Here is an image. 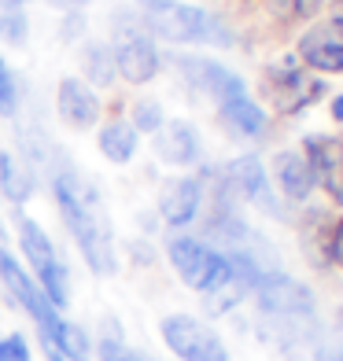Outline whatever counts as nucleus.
Masks as SVG:
<instances>
[{
	"label": "nucleus",
	"instance_id": "obj_1",
	"mask_svg": "<svg viewBox=\"0 0 343 361\" xmlns=\"http://www.w3.org/2000/svg\"><path fill=\"white\" fill-rule=\"evenodd\" d=\"M56 195L63 207L71 233L78 240L81 255L89 258L96 273H114V236H111V218L100 203V192L92 188V180L81 173H63L56 180Z\"/></svg>",
	"mask_w": 343,
	"mask_h": 361
},
{
	"label": "nucleus",
	"instance_id": "obj_2",
	"mask_svg": "<svg viewBox=\"0 0 343 361\" xmlns=\"http://www.w3.org/2000/svg\"><path fill=\"white\" fill-rule=\"evenodd\" d=\"M170 262H174V269L181 273V281H185L188 288H195V291H203V295L215 291L218 284H225L229 269H233L225 255L210 251L207 243L188 240V236H181V240L170 243Z\"/></svg>",
	"mask_w": 343,
	"mask_h": 361
},
{
	"label": "nucleus",
	"instance_id": "obj_3",
	"mask_svg": "<svg viewBox=\"0 0 343 361\" xmlns=\"http://www.w3.org/2000/svg\"><path fill=\"white\" fill-rule=\"evenodd\" d=\"M162 339L181 361H229L222 336L188 314H174L162 321Z\"/></svg>",
	"mask_w": 343,
	"mask_h": 361
},
{
	"label": "nucleus",
	"instance_id": "obj_4",
	"mask_svg": "<svg viewBox=\"0 0 343 361\" xmlns=\"http://www.w3.org/2000/svg\"><path fill=\"white\" fill-rule=\"evenodd\" d=\"M148 26L155 30L159 37H167V41H218V44L229 41L225 26L215 19V15H207L200 8H185V4L155 8Z\"/></svg>",
	"mask_w": 343,
	"mask_h": 361
},
{
	"label": "nucleus",
	"instance_id": "obj_5",
	"mask_svg": "<svg viewBox=\"0 0 343 361\" xmlns=\"http://www.w3.org/2000/svg\"><path fill=\"white\" fill-rule=\"evenodd\" d=\"M19 240H23L26 258L34 262V269L41 276V291L48 295V302L63 306V302H67V269L59 266V258L52 251V240H48L30 218L19 221Z\"/></svg>",
	"mask_w": 343,
	"mask_h": 361
},
{
	"label": "nucleus",
	"instance_id": "obj_6",
	"mask_svg": "<svg viewBox=\"0 0 343 361\" xmlns=\"http://www.w3.org/2000/svg\"><path fill=\"white\" fill-rule=\"evenodd\" d=\"M255 291H258V306H263L273 321L314 317V295H310V288H303L299 281H291V276H281V273L258 276Z\"/></svg>",
	"mask_w": 343,
	"mask_h": 361
},
{
	"label": "nucleus",
	"instance_id": "obj_7",
	"mask_svg": "<svg viewBox=\"0 0 343 361\" xmlns=\"http://www.w3.org/2000/svg\"><path fill=\"white\" fill-rule=\"evenodd\" d=\"M114 71H119L126 81H133V85H144V81H152V74L159 71V56H155V44L152 37L144 34L140 26L133 23H122L119 34H114Z\"/></svg>",
	"mask_w": 343,
	"mask_h": 361
},
{
	"label": "nucleus",
	"instance_id": "obj_8",
	"mask_svg": "<svg viewBox=\"0 0 343 361\" xmlns=\"http://www.w3.org/2000/svg\"><path fill=\"white\" fill-rule=\"evenodd\" d=\"M0 276H4V284H8V291L15 295V299H19L30 314H34V321L44 328V336L52 339V332L59 328V314H56V306L48 302V295L30 281V276L19 269V262H15L4 247H0Z\"/></svg>",
	"mask_w": 343,
	"mask_h": 361
},
{
	"label": "nucleus",
	"instance_id": "obj_9",
	"mask_svg": "<svg viewBox=\"0 0 343 361\" xmlns=\"http://www.w3.org/2000/svg\"><path fill=\"white\" fill-rule=\"evenodd\" d=\"M281 347L288 361H343V347H329L318 336L314 317H291L281 321Z\"/></svg>",
	"mask_w": 343,
	"mask_h": 361
},
{
	"label": "nucleus",
	"instance_id": "obj_10",
	"mask_svg": "<svg viewBox=\"0 0 343 361\" xmlns=\"http://www.w3.org/2000/svg\"><path fill=\"white\" fill-rule=\"evenodd\" d=\"M299 56L314 71L339 74L343 71V19H329V23L310 26L299 41Z\"/></svg>",
	"mask_w": 343,
	"mask_h": 361
},
{
	"label": "nucleus",
	"instance_id": "obj_11",
	"mask_svg": "<svg viewBox=\"0 0 343 361\" xmlns=\"http://www.w3.org/2000/svg\"><path fill=\"white\" fill-rule=\"evenodd\" d=\"M306 162H310L314 180H321V188L336 203H343V140L339 137H310Z\"/></svg>",
	"mask_w": 343,
	"mask_h": 361
},
{
	"label": "nucleus",
	"instance_id": "obj_12",
	"mask_svg": "<svg viewBox=\"0 0 343 361\" xmlns=\"http://www.w3.org/2000/svg\"><path fill=\"white\" fill-rule=\"evenodd\" d=\"M321 92H325L321 81H314L310 74H303L296 67H281V71L270 74V100L281 111H288V114L306 107V104H314Z\"/></svg>",
	"mask_w": 343,
	"mask_h": 361
},
{
	"label": "nucleus",
	"instance_id": "obj_13",
	"mask_svg": "<svg viewBox=\"0 0 343 361\" xmlns=\"http://www.w3.org/2000/svg\"><path fill=\"white\" fill-rule=\"evenodd\" d=\"M59 114H63V122L85 129L100 118V104H96V96L81 81L67 78V81H59Z\"/></svg>",
	"mask_w": 343,
	"mask_h": 361
},
{
	"label": "nucleus",
	"instance_id": "obj_14",
	"mask_svg": "<svg viewBox=\"0 0 343 361\" xmlns=\"http://www.w3.org/2000/svg\"><path fill=\"white\" fill-rule=\"evenodd\" d=\"M159 210H162V218H167L170 225H188L195 218V210H200V185L188 180V177L170 180V185L162 188Z\"/></svg>",
	"mask_w": 343,
	"mask_h": 361
},
{
	"label": "nucleus",
	"instance_id": "obj_15",
	"mask_svg": "<svg viewBox=\"0 0 343 361\" xmlns=\"http://www.w3.org/2000/svg\"><path fill=\"white\" fill-rule=\"evenodd\" d=\"M181 67L188 71V78L195 81L200 89H207L210 96H218V104L229 100V96H240L243 92V81L236 74H229L218 63H207V59H181Z\"/></svg>",
	"mask_w": 343,
	"mask_h": 361
},
{
	"label": "nucleus",
	"instance_id": "obj_16",
	"mask_svg": "<svg viewBox=\"0 0 343 361\" xmlns=\"http://www.w3.org/2000/svg\"><path fill=\"white\" fill-rule=\"evenodd\" d=\"M229 180H233V188L240 195H248L251 203L266 207V210H277L273 195H270V185H266V173H263V162L258 159H236L233 166H229Z\"/></svg>",
	"mask_w": 343,
	"mask_h": 361
},
{
	"label": "nucleus",
	"instance_id": "obj_17",
	"mask_svg": "<svg viewBox=\"0 0 343 361\" xmlns=\"http://www.w3.org/2000/svg\"><path fill=\"white\" fill-rule=\"evenodd\" d=\"M273 173H277V185L288 200H306L310 188H314V173H310V162L296 152H281L273 162Z\"/></svg>",
	"mask_w": 343,
	"mask_h": 361
},
{
	"label": "nucleus",
	"instance_id": "obj_18",
	"mask_svg": "<svg viewBox=\"0 0 343 361\" xmlns=\"http://www.w3.org/2000/svg\"><path fill=\"white\" fill-rule=\"evenodd\" d=\"M155 152L174 162V166H185V162L195 159V152H200V140H195V129L188 122H170L167 129L159 133L155 140Z\"/></svg>",
	"mask_w": 343,
	"mask_h": 361
},
{
	"label": "nucleus",
	"instance_id": "obj_19",
	"mask_svg": "<svg viewBox=\"0 0 343 361\" xmlns=\"http://www.w3.org/2000/svg\"><path fill=\"white\" fill-rule=\"evenodd\" d=\"M222 118L236 129V133L243 137H258L266 129V114L258 111L251 100H248V92H240V96H229V100H222Z\"/></svg>",
	"mask_w": 343,
	"mask_h": 361
},
{
	"label": "nucleus",
	"instance_id": "obj_20",
	"mask_svg": "<svg viewBox=\"0 0 343 361\" xmlns=\"http://www.w3.org/2000/svg\"><path fill=\"white\" fill-rule=\"evenodd\" d=\"M100 152L111 162H129L137 152V129L129 122H107L100 129Z\"/></svg>",
	"mask_w": 343,
	"mask_h": 361
},
{
	"label": "nucleus",
	"instance_id": "obj_21",
	"mask_svg": "<svg viewBox=\"0 0 343 361\" xmlns=\"http://www.w3.org/2000/svg\"><path fill=\"white\" fill-rule=\"evenodd\" d=\"M0 188H4V195L11 203H23V200H30V192H34V177H30V170L19 159L0 155Z\"/></svg>",
	"mask_w": 343,
	"mask_h": 361
},
{
	"label": "nucleus",
	"instance_id": "obj_22",
	"mask_svg": "<svg viewBox=\"0 0 343 361\" xmlns=\"http://www.w3.org/2000/svg\"><path fill=\"white\" fill-rule=\"evenodd\" d=\"M48 343H52V347H59L71 361H85V357H89V339H85V332H81L78 324H63V321H59V328L52 332V339H48Z\"/></svg>",
	"mask_w": 343,
	"mask_h": 361
},
{
	"label": "nucleus",
	"instance_id": "obj_23",
	"mask_svg": "<svg viewBox=\"0 0 343 361\" xmlns=\"http://www.w3.org/2000/svg\"><path fill=\"white\" fill-rule=\"evenodd\" d=\"M85 71H89L92 81L107 85V81L114 78V56L107 52V48H89V52H85Z\"/></svg>",
	"mask_w": 343,
	"mask_h": 361
},
{
	"label": "nucleus",
	"instance_id": "obj_24",
	"mask_svg": "<svg viewBox=\"0 0 343 361\" xmlns=\"http://www.w3.org/2000/svg\"><path fill=\"white\" fill-rule=\"evenodd\" d=\"M0 37L11 41V44H23V37H26V19H23L19 8L8 4L4 11H0Z\"/></svg>",
	"mask_w": 343,
	"mask_h": 361
},
{
	"label": "nucleus",
	"instance_id": "obj_25",
	"mask_svg": "<svg viewBox=\"0 0 343 361\" xmlns=\"http://www.w3.org/2000/svg\"><path fill=\"white\" fill-rule=\"evenodd\" d=\"M100 357L104 361H133V357H129V350L122 347V339H119V328H107V339L100 343Z\"/></svg>",
	"mask_w": 343,
	"mask_h": 361
},
{
	"label": "nucleus",
	"instance_id": "obj_26",
	"mask_svg": "<svg viewBox=\"0 0 343 361\" xmlns=\"http://www.w3.org/2000/svg\"><path fill=\"white\" fill-rule=\"evenodd\" d=\"M0 361H30V350H26V339H23V336L0 339Z\"/></svg>",
	"mask_w": 343,
	"mask_h": 361
},
{
	"label": "nucleus",
	"instance_id": "obj_27",
	"mask_svg": "<svg viewBox=\"0 0 343 361\" xmlns=\"http://www.w3.org/2000/svg\"><path fill=\"white\" fill-rule=\"evenodd\" d=\"M15 111V85H11V74L0 59V114H11Z\"/></svg>",
	"mask_w": 343,
	"mask_h": 361
},
{
	"label": "nucleus",
	"instance_id": "obj_28",
	"mask_svg": "<svg viewBox=\"0 0 343 361\" xmlns=\"http://www.w3.org/2000/svg\"><path fill=\"white\" fill-rule=\"evenodd\" d=\"M137 126H140V129H159V126H162L159 107H155V104H140V107H137Z\"/></svg>",
	"mask_w": 343,
	"mask_h": 361
},
{
	"label": "nucleus",
	"instance_id": "obj_29",
	"mask_svg": "<svg viewBox=\"0 0 343 361\" xmlns=\"http://www.w3.org/2000/svg\"><path fill=\"white\" fill-rule=\"evenodd\" d=\"M329 251H332V258H336V266L343 269V218H339L336 228H332V247H329Z\"/></svg>",
	"mask_w": 343,
	"mask_h": 361
},
{
	"label": "nucleus",
	"instance_id": "obj_30",
	"mask_svg": "<svg viewBox=\"0 0 343 361\" xmlns=\"http://www.w3.org/2000/svg\"><path fill=\"white\" fill-rule=\"evenodd\" d=\"M318 4H321V0H296L299 15H314V11H318Z\"/></svg>",
	"mask_w": 343,
	"mask_h": 361
},
{
	"label": "nucleus",
	"instance_id": "obj_31",
	"mask_svg": "<svg viewBox=\"0 0 343 361\" xmlns=\"http://www.w3.org/2000/svg\"><path fill=\"white\" fill-rule=\"evenodd\" d=\"M140 4L148 8V11H155V8H167V4H174V0H140Z\"/></svg>",
	"mask_w": 343,
	"mask_h": 361
},
{
	"label": "nucleus",
	"instance_id": "obj_32",
	"mask_svg": "<svg viewBox=\"0 0 343 361\" xmlns=\"http://www.w3.org/2000/svg\"><path fill=\"white\" fill-rule=\"evenodd\" d=\"M332 114H336V118L343 122V96H339V100H336V107H332Z\"/></svg>",
	"mask_w": 343,
	"mask_h": 361
},
{
	"label": "nucleus",
	"instance_id": "obj_33",
	"mask_svg": "<svg viewBox=\"0 0 343 361\" xmlns=\"http://www.w3.org/2000/svg\"><path fill=\"white\" fill-rule=\"evenodd\" d=\"M67 4H81V0H67Z\"/></svg>",
	"mask_w": 343,
	"mask_h": 361
},
{
	"label": "nucleus",
	"instance_id": "obj_34",
	"mask_svg": "<svg viewBox=\"0 0 343 361\" xmlns=\"http://www.w3.org/2000/svg\"><path fill=\"white\" fill-rule=\"evenodd\" d=\"M52 361H59V357H52Z\"/></svg>",
	"mask_w": 343,
	"mask_h": 361
},
{
	"label": "nucleus",
	"instance_id": "obj_35",
	"mask_svg": "<svg viewBox=\"0 0 343 361\" xmlns=\"http://www.w3.org/2000/svg\"><path fill=\"white\" fill-rule=\"evenodd\" d=\"M8 4H11V0H8Z\"/></svg>",
	"mask_w": 343,
	"mask_h": 361
}]
</instances>
